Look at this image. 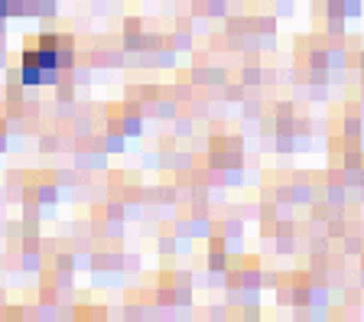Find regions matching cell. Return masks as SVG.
I'll use <instances>...</instances> for the list:
<instances>
[{
  "label": "cell",
  "mask_w": 364,
  "mask_h": 322,
  "mask_svg": "<svg viewBox=\"0 0 364 322\" xmlns=\"http://www.w3.org/2000/svg\"><path fill=\"white\" fill-rule=\"evenodd\" d=\"M55 62L59 59H55V53H49V49L26 53V59H23V78H26V85H36L46 69H55Z\"/></svg>",
  "instance_id": "6da1fadb"
}]
</instances>
